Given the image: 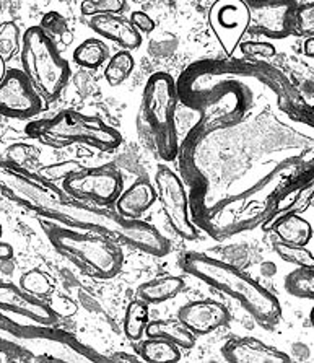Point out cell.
<instances>
[{
  "mask_svg": "<svg viewBox=\"0 0 314 363\" xmlns=\"http://www.w3.org/2000/svg\"><path fill=\"white\" fill-rule=\"evenodd\" d=\"M178 264L181 271L238 301L262 328L272 329L282 320V306L277 296L264 289L254 279L241 272L238 267L192 251L181 255Z\"/></svg>",
  "mask_w": 314,
  "mask_h": 363,
  "instance_id": "1",
  "label": "cell"
},
{
  "mask_svg": "<svg viewBox=\"0 0 314 363\" xmlns=\"http://www.w3.org/2000/svg\"><path fill=\"white\" fill-rule=\"evenodd\" d=\"M0 354L15 362H106L75 335L54 326H23L0 313Z\"/></svg>",
  "mask_w": 314,
  "mask_h": 363,
  "instance_id": "2",
  "label": "cell"
},
{
  "mask_svg": "<svg viewBox=\"0 0 314 363\" xmlns=\"http://www.w3.org/2000/svg\"><path fill=\"white\" fill-rule=\"evenodd\" d=\"M46 218L62 225H75L88 232L106 236L109 240H123L124 243L134 246L135 250L147 252L150 256L163 257L169 252V241L158 232L155 227L142 222L139 218H128L118 211L84 206V203H62L59 208L51 207L46 212Z\"/></svg>",
  "mask_w": 314,
  "mask_h": 363,
  "instance_id": "3",
  "label": "cell"
},
{
  "mask_svg": "<svg viewBox=\"0 0 314 363\" xmlns=\"http://www.w3.org/2000/svg\"><path fill=\"white\" fill-rule=\"evenodd\" d=\"M176 109L178 86L173 77L167 72L148 77L142 93L137 129L140 139L163 162H173L179 152Z\"/></svg>",
  "mask_w": 314,
  "mask_h": 363,
  "instance_id": "4",
  "label": "cell"
},
{
  "mask_svg": "<svg viewBox=\"0 0 314 363\" xmlns=\"http://www.w3.org/2000/svg\"><path fill=\"white\" fill-rule=\"evenodd\" d=\"M41 228L49 243L98 279H113L123 269L124 255L119 246L106 236L93 232H79L54 220L43 218Z\"/></svg>",
  "mask_w": 314,
  "mask_h": 363,
  "instance_id": "5",
  "label": "cell"
},
{
  "mask_svg": "<svg viewBox=\"0 0 314 363\" xmlns=\"http://www.w3.org/2000/svg\"><path fill=\"white\" fill-rule=\"evenodd\" d=\"M21 70L43 100L54 101L70 80V65L41 26L25 31L20 46Z\"/></svg>",
  "mask_w": 314,
  "mask_h": 363,
  "instance_id": "6",
  "label": "cell"
},
{
  "mask_svg": "<svg viewBox=\"0 0 314 363\" xmlns=\"http://www.w3.org/2000/svg\"><path fill=\"white\" fill-rule=\"evenodd\" d=\"M30 129H35L38 140L54 148L69 147L72 144H85L103 152H111L123 144V135L118 129L104 123L96 116L77 111H60L52 119L35 123Z\"/></svg>",
  "mask_w": 314,
  "mask_h": 363,
  "instance_id": "7",
  "label": "cell"
},
{
  "mask_svg": "<svg viewBox=\"0 0 314 363\" xmlns=\"http://www.w3.org/2000/svg\"><path fill=\"white\" fill-rule=\"evenodd\" d=\"M64 191L82 202H91L108 207L118 201L124 188V179L119 169L111 164L96 168H82L80 172L64 178Z\"/></svg>",
  "mask_w": 314,
  "mask_h": 363,
  "instance_id": "8",
  "label": "cell"
},
{
  "mask_svg": "<svg viewBox=\"0 0 314 363\" xmlns=\"http://www.w3.org/2000/svg\"><path fill=\"white\" fill-rule=\"evenodd\" d=\"M157 199L173 232L183 240H196L197 230L189 217V201L183 181L167 164H159L155 173Z\"/></svg>",
  "mask_w": 314,
  "mask_h": 363,
  "instance_id": "9",
  "label": "cell"
},
{
  "mask_svg": "<svg viewBox=\"0 0 314 363\" xmlns=\"http://www.w3.org/2000/svg\"><path fill=\"white\" fill-rule=\"evenodd\" d=\"M44 100L21 69L5 70L0 80V116L31 119L43 111Z\"/></svg>",
  "mask_w": 314,
  "mask_h": 363,
  "instance_id": "10",
  "label": "cell"
},
{
  "mask_svg": "<svg viewBox=\"0 0 314 363\" xmlns=\"http://www.w3.org/2000/svg\"><path fill=\"white\" fill-rule=\"evenodd\" d=\"M208 25L227 56H233L249 28V10L245 0H217L208 12Z\"/></svg>",
  "mask_w": 314,
  "mask_h": 363,
  "instance_id": "11",
  "label": "cell"
},
{
  "mask_svg": "<svg viewBox=\"0 0 314 363\" xmlns=\"http://www.w3.org/2000/svg\"><path fill=\"white\" fill-rule=\"evenodd\" d=\"M249 28L269 40H285L293 35L295 0H247Z\"/></svg>",
  "mask_w": 314,
  "mask_h": 363,
  "instance_id": "12",
  "label": "cell"
},
{
  "mask_svg": "<svg viewBox=\"0 0 314 363\" xmlns=\"http://www.w3.org/2000/svg\"><path fill=\"white\" fill-rule=\"evenodd\" d=\"M0 311L13 313L44 326H56L57 323V313L51 306L12 282H0Z\"/></svg>",
  "mask_w": 314,
  "mask_h": 363,
  "instance_id": "13",
  "label": "cell"
},
{
  "mask_svg": "<svg viewBox=\"0 0 314 363\" xmlns=\"http://www.w3.org/2000/svg\"><path fill=\"white\" fill-rule=\"evenodd\" d=\"M178 320L194 335H206L230 323V311L215 300H196L179 308Z\"/></svg>",
  "mask_w": 314,
  "mask_h": 363,
  "instance_id": "14",
  "label": "cell"
},
{
  "mask_svg": "<svg viewBox=\"0 0 314 363\" xmlns=\"http://www.w3.org/2000/svg\"><path fill=\"white\" fill-rule=\"evenodd\" d=\"M228 363H290L285 352L264 344L256 337H231L222 347Z\"/></svg>",
  "mask_w": 314,
  "mask_h": 363,
  "instance_id": "15",
  "label": "cell"
},
{
  "mask_svg": "<svg viewBox=\"0 0 314 363\" xmlns=\"http://www.w3.org/2000/svg\"><path fill=\"white\" fill-rule=\"evenodd\" d=\"M90 28L104 40L114 41L123 49H137L142 44V35L132 26L128 18L120 15H93L90 16Z\"/></svg>",
  "mask_w": 314,
  "mask_h": 363,
  "instance_id": "16",
  "label": "cell"
},
{
  "mask_svg": "<svg viewBox=\"0 0 314 363\" xmlns=\"http://www.w3.org/2000/svg\"><path fill=\"white\" fill-rule=\"evenodd\" d=\"M157 201V191L148 181H135L116 201V211L128 218H140Z\"/></svg>",
  "mask_w": 314,
  "mask_h": 363,
  "instance_id": "17",
  "label": "cell"
},
{
  "mask_svg": "<svg viewBox=\"0 0 314 363\" xmlns=\"http://www.w3.org/2000/svg\"><path fill=\"white\" fill-rule=\"evenodd\" d=\"M184 289V279L179 276H163L148 280L139 287L140 300L147 305H159L179 295Z\"/></svg>",
  "mask_w": 314,
  "mask_h": 363,
  "instance_id": "18",
  "label": "cell"
},
{
  "mask_svg": "<svg viewBox=\"0 0 314 363\" xmlns=\"http://www.w3.org/2000/svg\"><path fill=\"white\" fill-rule=\"evenodd\" d=\"M147 337H162L178 345L179 349H192L196 345V335L179 320L148 321L145 328Z\"/></svg>",
  "mask_w": 314,
  "mask_h": 363,
  "instance_id": "19",
  "label": "cell"
},
{
  "mask_svg": "<svg viewBox=\"0 0 314 363\" xmlns=\"http://www.w3.org/2000/svg\"><path fill=\"white\" fill-rule=\"evenodd\" d=\"M272 230L277 233L280 241L290 245L306 246L313 238L311 223L300 217L298 213H286L275 222Z\"/></svg>",
  "mask_w": 314,
  "mask_h": 363,
  "instance_id": "20",
  "label": "cell"
},
{
  "mask_svg": "<svg viewBox=\"0 0 314 363\" xmlns=\"http://www.w3.org/2000/svg\"><path fill=\"white\" fill-rule=\"evenodd\" d=\"M74 62L84 69H98L109 59V49L106 43L98 38H88L75 48Z\"/></svg>",
  "mask_w": 314,
  "mask_h": 363,
  "instance_id": "21",
  "label": "cell"
},
{
  "mask_svg": "<svg viewBox=\"0 0 314 363\" xmlns=\"http://www.w3.org/2000/svg\"><path fill=\"white\" fill-rule=\"evenodd\" d=\"M140 357L148 363H176L181 360V349L167 339L148 337L140 345Z\"/></svg>",
  "mask_w": 314,
  "mask_h": 363,
  "instance_id": "22",
  "label": "cell"
},
{
  "mask_svg": "<svg viewBox=\"0 0 314 363\" xmlns=\"http://www.w3.org/2000/svg\"><path fill=\"white\" fill-rule=\"evenodd\" d=\"M134 56H132L128 49H123V51H118L108 59L106 67H104V79H106V82L111 86H119L129 79L132 72H134Z\"/></svg>",
  "mask_w": 314,
  "mask_h": 363,
  "instance_id": "23",
  "label": "cell"
},
{
  "mask_svg": "<svg viewBox=\"0 0 314 363\" xmlns=\"http://www.w3.org/2000/svg\"><path fill=\"white\" fill-rule=\"evenodd\" d=\"M148 305L143 300L130 301L124 315V334L129 340H140L148 324Z\"/></svg>",
  "mask_w": 314,
  "mask_h": 363,
  "instance_id": "24",
  "label": "cell"
},
{
  "mask_svg": "<svg viewBox=\"0 0 314 363\" xmlns=\"http://www.w3.org/2000/svg\"><path fill=\"white\" fill-rule=\"evenodd\" d=\"M285 290L303 300L314 298V267H296L285 279Z\"/></svg>",
  "mask_w": 314,
  "mask_h": 363,
  "instance_id": "25",
  "label": "cell"
},
{
  "mask_svg": "<svg viewBox=\"0 0 314 363\" xmlns=\"http://www.w3.org/2000/svg\"><path fill=\"white\" fill-rule=\"evenodd\" d=\"M274 250L279 257L285 262L293 264L298 267H314V256L306 246L290 245L285 241H275Z\"/></svg>",
  "mask_w": 314,
  "mask_h": 363,
  "instance_id": "26",
  "label": "cell"
},
{
  "mask_svg": "<svg viewBox=\"0 0 314 363\" xmlns=\"http://www.w3.org/2000/svg\"><path fill=\"white\" fill-rule=\"evenodd\" d=\"M20 287L28 294L44 298L52 291V284L41 269H30L20 277Z\"/></svg>",
  "mask_w": 314,
  "mask_h": 363,
  "instance_id": "27",
  "label": "cell"
},
{
  "mask_svg": "<svg viewBox=\"0 0 314 363\" xmlns=\"http://www.w3.org/2000/svg\"><path fill=\"white\" fill-rule=\"evenodd\" d=\"M21 46L20 30L12 21H7L0 26V57L7 60L18 51Z\"/></svg>",
  "mask_w": 314,
  "mask_h": 363,
  "instance_id": "28",
  "label": "cell"
},
{
  "mask_svg": "<svg viewBox=\"0 0 314 363\" xmlns=\"http://www.w3.org/2000/svg\"><path fill=\"white\" fill-rule=\"evenodd\" d=\"M125 9V0H84L82 2V15H119Z\"/></svg>",
  "mask_w": 314,
  "mask_h": 363,
  "instance_id": "29",
  "label": "cell"
},
{
  "mask_svg": "<svg viewBox=\"0 0 314 363\" xmlns=\"http://www.w3.org/2000/svg\"><path fill=\"white\" fill-rule=\"evenodd\" d=\"M293 33L303 36H313L314 33V5L305 4L296 7L293 20Z\"/></svg>",
  "mask_w": 314,
  "mask_h": 363,
  "instance_id": "30",
  "label": "cell"
},
{
  "mask_svg": "<svg viewBox=\"0 0 314 363\" xmlns=\"http://www.w3.org/2000/svg\"><path fill=\"white\" fill-rule=\"evenodd\" d=\"M240 51L251 59H269L277 54V49L269 41H241Z\"/></svg>",
  "mask_w": 314,
  "mask_h": 363,
  "instance_id": "31",
  "label": "cell"
},
{
  "mask_svg": "<svg viewBox=\"0 0 314 363\" xmlns=\"http://www.w3.org/2000/svg\"><path fill=\"white\" fill-rule=\"evenodd\" d=\"M41 30L54 40V38H64L65 33L69 31L67 21L59 12H47L41 20Z\"/></svg>",
  "mask_w": 314,
  "mask_h": 363,
  "instance_id": "32",
  "label": "cell"
},
{
  "mask_svg": "<svg viewBox=\"0 0 314 363\" xmlns=\"http://www.w3.org/2000/svg\"><path fill=\"white\" fill-rule=\"evenodd\" d=\"M130 23L134 28L140 33V35H147V33H152L155 30V20L152 18L147 12H142V10H137V12L130 13Z\"/></svg>",
  "mask_w": 314,
  "mask_h": 363,
  "instance_id": "33",
  "label": "cell"
},
{
  "mask_svg": "<svg viewBox=\"0 0 314 363\" xmlns=\"http://www.w3.org/2000/svg\"><path fill=\"white\" fill-rule=\"evenodd\" d=\"M82 168H84V167H80L79 163L67 162V163H60V164H54V167L44 168L43 173L47 174L49 178H52V179H64V178H67V176L72 174V173L80 172Z\"/></svg>",
  "mask_w": 314,
  "mask_h": 363,
  "instance_id": "34",
  "label": "cell"
},
{
  "mask_svg": "<svg viewBox=\"0 0 314 363\" xmlns=\"http://www.w3.org/2000/svg\"><path fill=\"white\" fill-rule=\"evenodd\" d=\"M13 257V246L0 241V261H10Z\"/></svg>",
  "mask_w": 314,
  "mask_h": 363,
  "instance_id": "35",
  "label": "cell"
},
{
  "mask_svg": "<svg viewBox=\"0 0 314 363\" xmlns=\"http://www.w3.org/2000/svg\"><path fill=\"white\" fill-rule=\"evenodd\" d=\"M303 54L306 57H314V36H306L303 41Z\"/></svg>",
  "mask_w": 314,
  "mask_h": 363,
  "instance_id": "36",
  "label": "cell"
},
{
  "mask_svg": "<svg viewBox=\"0 0 314 363\" xmlns=\"http://www.w3.org/2000/svg\"><path fill=\"white\" fill-rule=\"evenodd\" d=\"M109 360L111 362H139L140 359H137V357H134V355L125 354V352H116V355L111 357Z\"/></svg>",
  "mask_w": 314,
  "mask_h": 363,
  "instance_id": "37",
  "label": "cell"
},
{
  "mask_svg": "<svg viewBox=\"0 0 314 363\" xmlns=\"http://www.w3.org/2000/svg\"><path fill=\"white\" fill-rule=\"evenodd\" d=\"M5 70H7V69H5V60H4L2 57H0V80H2Z\"/></svg>",
  "mask_w": 314,
  "mask_h": 363,
  "instance_id": "38",
  "label": "cell"
},
{
  "mask_svg": "<svg viewBox=\"0 0 314 363\" xmlns=\"http://www.w3.org/2000/svg\"><path fill=\"white\" fill-rule=\"evenodd\" d=\"M2 235H4V227H2V223H0V238H2Z\"/></svg>",
  "mask_w": 314,
  "mask_h": 363,
  "instance_id": "39",
  "label": "cell"
},
{
  "mask_svg": "<svg viewBox=\"0 0 314 363\" xmlns=\"http://www.w3.org/2000/svg\"><path fill=\"white\" fill-rule=\"evenodd\" d=\"M0 362H2V355H0Z\"/></svg>",
  "mask_w": 314,
  "mask_h": 363,
  "instance_id": "40",
  "label": "cell"
}]
</instances>
